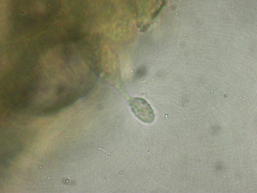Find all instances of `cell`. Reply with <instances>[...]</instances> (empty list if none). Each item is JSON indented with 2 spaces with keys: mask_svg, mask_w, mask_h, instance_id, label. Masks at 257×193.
<instances>
[{
  "mask_svg": "<svg viewBox=\"0 0 257 193\" xmlns=\"http://www.w3.org/2000/svg\"><path fill=\"white\" fill-rule=\"evenodd\" d=\"M3 95L5 106L14 111L24 109L32 100L35 87L32 83L19 84Z\"/></svg>",
  "mask_w": 257,
  "mask_h": 193,
  "instance_id": "1",
  "label": "cell"
},
{
  "mask_svg": "<svg viewBox=\"0 0 257 193\" xmlns=\"http://www.w3.org/2000/svg\"><path fill=\"white\" fill-rule=\"evenodd\" d=\"M131 110L140 120L144 123H152L155 114L150 105L144 99L139 98L131 99L128 101Z\"/></svg>",
  "mask_w": 257,
  "mask_h": 193,
  "instance_id": "2",
  "label": "cell"
},
{
  "mask_svg": "<svg viewBox=\"0 0 257 193\" xmlns=\"http://www.w3.org/2000/svg\"><path fill=\"white\" fill-rule=\"evenodd\" d=\"M147 73V69L145 66H142L138 68L136 72V76L138 78L144 77Z\"/></svg>",
  "mask_w": 257,
  "mask_h": 193,
  "instance_id": "3",
  "label": "cell"
},
{
  "mask_svg": "<svg viewBox=\"0 0 257 193\" xmlns=\"http://www.w3.org/2000/svg\"><path fill=\"white\" fill-rule=\"evenodd\" d=\"M165 4V1H163L162 2V3L161 5V6H160L159 8L156 10L155 13L153 14V15L152 16V18H155L158 15V14L161 12V10H162V8L164 6Z\"/></svg>",
  "mask_w": 257,
  "mask_h": 193,
  "instance_id": "4",
  "label": "cell"
},
{
  "mask_svg": "<svg viewBox=\"0 0 257 193\" xmlns=\"http://www.w3.org/2000/svg\"><path fill=\"white\" fill-rule=\"evenodd\" d=\"M149 25L148 24L146 25H145V26L142 28V29L141 30V31H142V32H144V31L147 30L148 27H149Z\"/></svg>",
  "mask_w": 257,
  "mask_h": 193,
  "instance_id": "5",
  "label": "cell"
}]
</instances>
